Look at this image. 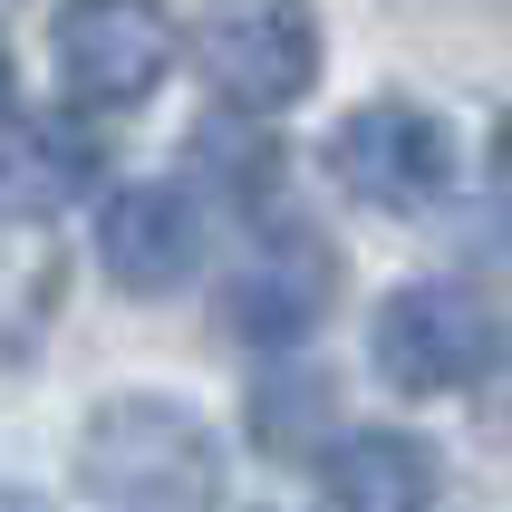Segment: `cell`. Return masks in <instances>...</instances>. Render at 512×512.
<instances>
[{
    "instance_id": "1",
    "label": "cell",
    "mask_w": 512,
    "mask_h": 512,
    "mask_svg": "<svg viewBox=\"0 0 512 512\" xmlns=\"http://www.w3.org/2000/svg\"><path fill=\"white\" fill-rule=\"evenodd\" d=\"M78 474L116 512H203L223 493V445L174 397H107L78 435Z\"/></svg>"
},
{
    "instance_id": "15",
    "label": "cell",
    "mask_w": 512,
    "mask_h": 512,
    "mask_svg": "<svg viewBox=\"0 0 512 512\" xmlns=\"http://www.w3.org/2000/svg\"><path fill=\"white\" fill-rule=\"evenodd\" d=\"M0 512H39V503H29V493H0Z\"/></svg>"
},
{
    "instance_id": "8",
    "label": "cell",
    "mask_w": 512,
    "mask_h": 512,
    "mask_svg": "<svg viewBox=\"0 0 512 512\" xmlns=\"http://www.w3.org/2000/svg\"><path fill=\"white\" fill-rule=\"evenodd\" d=\"M68 300V252L39 213H0V368H29Z\"/></svg>"
},
{
    "instance_id": "14",
    "label": "cell",
    "mask_w": 512,
    "mask_h": 512,
    "mask_svg": "<svg viewBox=\"0 0 512 512\" xmlns=\"http://www.w3.org/2000/svg\"><path fill=\"white\" fill-rule=\"evenodd\" d=\"M0 116H10V39H0Z\"/></svg>"
},
{
    "instance_id": "10",
    "label": "cell",
    "mask_w": 512,
    "mask_h": 512,
    "mask_svg": "<svg viewBox=\"0 0 512 512\" xmlns=\"http://www.w3.org/2000/svg\"><path fill=\"white\" fill-rule=\"evenodd\" d=\"M97 174V145L78 126H49V116H0V213H39L49 223L58 203Z\"/></svg>"
},
{
    "instance_id": "13",
    "label": "cell",
    "mask_w": 512,
    "mask_h": 512,
    "mask_svg": "<svg viewBox=\"0 0 512 512\" xmlns=\"http://www.w3.org/2000/svg\"><path fill=\"white\" fill-rule=\"evenodd\" d=\"M493 174L512 184V107H503V126H493Z\"/></svg>"
},
{
    "instance_id": "9",
    "label": "cell",
    "mask_w": 512,
    "mask_h": 512,
    "mask_svg": "<svg viewBox=\"0 0 512 512\" xmlns=\"http://www.w3.org/2000/svg\"><path fill=\"white\" fill-rule=\"evenodd\" d=\"M319 484H329V512H435V455L416 435H339L329 464H319Z\"/></svg>"
},
{
    "instance_id": "12",
    "label": "cell",
    "mask_w": 512,
    "mask_h": 512,
    "mask_svg": "<svg viewBox=\"0 0 512 512\" xmlns=\"http://www.w3.org/2000/svg\"><path fill=\"white\" fill-rule=\"evenodd\" d=\"M194 155H203V174H213V184H232L242 203H261V194H271V174H281L261 136H223V126H213V136H194Z\"/></svg>"
},
{
    "instance_id": "6",
    "label": "cell",
    "mask_w": 512,
    "mask_h": 512,
    "mask_svg": "<svg viewBox=\"0 0 512 512\" xmlns=\"http://www.w3.org/2000/svg\"><path fill=\"white\" fill-rule=\"evenodd\" d=\"M329 281H339V261H329L319 232H271V242L223 281V319L242 329V339H261V348H290V339L319 329Z\"/></svg>"
},
{
    "instance_id": "4",
    "label": "cell",
    "mask_w": 512,
    "mask_h": 512,
    "mask_svg": "<svg viewBox=\"0 0 512 512\" xmlns=\"http://www.w3.org/2000/svg\"><path fill=\"white\" fill-rule=\"evenodd\" d=\"M174 68V20L155 0H68L58 10V78L78 107H145Z\"/></svg>"
},
{
    "instance_id": "2",
    "label": "cell",
    "mask_w": 512,
    "mask_h": 512,
    "mask_svg": "<svg viewBox=\"0 0 512 512\" xmlns=\"http://www.w3.org/2000/svg\"><path fill=\"white\" fill-rule=\"evenodd\" d=\"M194 58L232 116H281L319 78V20L300 0H203Z\"/></svg>"
},
{
    "instance_id": "11",
    "label": "cell",
    "mask_w": 512,
    "mask_h": 512,
    "mask_svg": "<svg viewBox=\"0 0 512 512\" xmlns=\"http://www.w3.org/2000/svg\"><path fill=\"white\" fill-rule=\"evenodd\" d=\"M319 426H329V387H319V377H271L252 397V435L271 455H310Z\"/></svg>"
},
{
    "instance_id": "3",
    "label": "cell",
    "mask_w": 512,
    "mask_h": 512,
    "mask_svg": "<svg viewBox=\"0 0 512 512\" xmlns=\"http://www.w3.org/2000/svg\"><path fill=\"white\" fill-rule=\"evenodd\" d=\"M329 174H339L358 203H377V213H426V203L455 184V136H445L416 97H368V107L329 136Z\"/></svg>"
},
{
    "instance_id": "7",
    "label": "cell",
    "mask_w": 512,
    "mask_h": 512,
    "mask_svg": "<svg viewBox=\"0 0 512 512\" xmlns=\"http://www.w3.org/2000/svg\"><path fill=\"white\" fill-rule=\"evenodd\" d=\"M97 252H107V281L155 300V290H184L203 261V213L184 184H126L97 223Z\"/></svg>"
},
{
    "instance_id": "5",
    "label": "cell",
    "mask_w": 512,
    "mask_h": 512,
    "mask_svg": "<svg viewBox=\"0 0 512 512\" xmlns=\"http://www.w3.org/2000/svg\"><path fill=\"white\" fill-rule=\"evenodd\" d=\"M368 348H377V377H387L397 397H455V387H474L493 329H484V310H474L464 290L406 281V290H387Z\"/></svg>"
}]
</instances>
